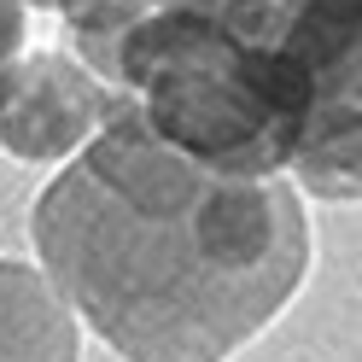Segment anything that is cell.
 Listing matches in <instances>:
<instances>
[{"label": "cell", "instance_id": "5", "mask_svg": "<svg viewBox=\"0 0 362 362\" xmlns=\"http://www.w3.org/2000/svg\"><path fill=\"white\" fill-rule=\"evenodd\" d=\"M30 24H35L30 0H0V64H6L18 47H30Z\"/></svg>", "mask_w": 362, "mask_h": 362}, {"label": "cell", "instance_id": "3", "mask_svg": "<svg viewBox=\"0 0 362 362\" xmlns=\"http://www.w3.org/2000/svg\"><path fill=\"white\" fill-rule=\"evenodd\" d=\"M129 105L71 47H18L0 64V152L18 164H64Z\"/></svg>", "mask_w": 362, "mask_h": 362}, {"label": "cell", "instance_id": "2", "mask_svg": "<svg viewBox=\"0 0 362 362\" xmlns=\"http://www.w3.org/2000/svg\"><path fill=\"white\" fill-rule=\"evenodd\" d=\"M105 82L164 146L216 175H286L322 94L304 59L181 0L129 12Z\"/></svg>", "mask_w": 362, "mask_h": 362}, {"label": "cell", "instance_id": "4", "mask_svg": "<svg viewBox=\"0 0 362 362\" xmlns=\"http://www.w3.org/2000/svg\"><path fill=\"white\" fill-rule=\"evenodd\" d=\"M82 322L35 263L0 257V362H82Z\"/></svg>", "mask_w": 362, "mask_h": 362}, {"label": "cell", "instance_id": "1", "mask_svg": "<svg viewBox=\"0 0 362 362\" xmlns=\"http://www.w3.org/2000/svg\"><path fill=\"white\" fill-rule=\"evenodd\" d=\"M35 269L123 362H234L315 269L310 199L286 175H216L123 105L30 211Z\"/></svg>", "mask_w": 362, "mask_h": 362}, {"label": "cell", "instance_id": "6", "mask_svg": "<svg viewBox=\"0 0 362 362\" xmlns=\"http://www.w3.org/2000/svg\"><path fill=\"white\" fill-rule=\"evenodd\" d=\"M88 6H100V0H30V12H53V18H76Z\"/></svg>", "mask_w": 362, "mask_h": 362}]
</instances>
